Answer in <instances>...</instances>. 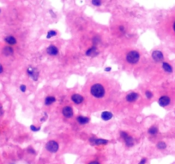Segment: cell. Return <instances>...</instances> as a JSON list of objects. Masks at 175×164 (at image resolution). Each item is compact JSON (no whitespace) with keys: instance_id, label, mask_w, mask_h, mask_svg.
<instances>
[{"instance_id":"obj_24","label":"cell","mask_w":175,"mask_h":164,"mask_svg":"<svg viewBox=\"0 0 175 164\" xmlns=\"http://www.w3.org/2000/svg\"><path fill=\"white\" fill-rule=\"evenodd\" d=\"M101 4L102 3H101V1H100V0H92V4L95 5V6L99 7V6H101Z\"/></svg>"},{"instance_id":"obj_35","label":"cell","mask_w":175,"mask_h":164,"mask_svg":"<svg viewBox=\"0 0 175 164\" xmlns=\"http://www.w3.org/2000/svg\"><path fill=\"white\" fill-rule=\"evenodd\" d=\"M0 11H1V10H0Z\"/></svg>"},{"instance_id":"obj_16","label":"cell","mask_w":175,"mask_h":164,"mask_svg":"<svg viewBox=\"0 0 175 164\" xmlns=\"http://www.w3.org/2000/svg\"><path fill=\"white\" fill-rule=\"evenodd\" d=\"M77 122L81 125H85L88 124V122H89V119L88 117L82 116V115H79V116L77 117Z\"/></svg>"},{"instance_id":"obj_8","label":"cell","mask_w":175,"mask_h":164,"mask_svg":"<svg viewBox=\"0 0 175 164\" xmlns=\"http://www.w3.org/2000/svg\"><path fill=\"white\" fill-rule=\"evenodd\" d=\"M152 58L155 62H162L164 59L163 53L160 50H155L152 52Z\"/></svg>"},{"instance_id":"obj_11","label":"cell","mask_w":175,"mask_h":164,"mask_svg":"<svg viewBox=\"0 0 175 164\" xmlns=\"http://www.w3.org/2000/svg\"><path fill=\"white\" fill-rule=\"evenodd\" d=\"M85 54L88 56H95L99 54V50L97 48H96V46H92L86 50Z\"/></svg>"},{"instance_id":"obj_32","label":"cell","mask_w":175,"mask_h":164,"mask_svg":"<svg viewBox=\"0 0 175 164\" xmlns=\"http://www.w3.org/2000/svg\"><path fill=\"white\" fill-rule=\"evenodd\" d=\"M111 70H112V68H110V67H107V68H105V71H106V72H109Z\"/></svg>"},{"instance_id":"obj_20","label":"cell","mask_w":175,"mask_h":164,"mask_svg":"<svg viewBox=\"0 0 175 164\" xmlns=\"http://www.w3.org/2000/svg\"><path fill=\"white\" fill-rule=\"evenodd\" d=\"M148 133H149L150 135H155V134L158 133V127H155V126H153V127H151L148 130Z\"/></svg>"},{"instance_id":"obj_33","label":"cell","mask_w":175,"mask_h":164,"mask_svg":"<svg viewBox=\"0 0 175 164\" xmlns=\"http://www.w3.org/2000/svg\"><path fill=\"white\" fill-rule=\"evenodd\" d=\"M3 115V108H2V106L0 105V115Z\"/></svg>"},{"instance_id":"obj_7","label":"cell","mask_w":175,"mask_h":164,"mask_svg":"<svg viewBox=\"0 0 175 164\" xmlns=\"http://www.w3.org/2000/svg\"><path fill=\"white\" fill-rule=\"evenodd\" d=\"M62 114L64 117L66 118H71L74 115V112H73V109L71 106H65L63 108V110H62Z\"/></svg>"},{"instance_id":"obj_22","label":"cell","mask_w":175,"mask_h":164,"mask_svg":"<svg viewBox=\"0 0 175 164\" xmlns=\"http://www.w3.org/2000/svg\"><path fill=\"white\" fill-rule=\"evenodd\" d=\"M56 35H57V32L53 30H50L47 34V39H51L52 37H54Z\"/></svg>"},{"instance_id":"obj_28","label":"cell","mask_w":175,"mask_h":164,"mask_svg":"<svg viewBox=\"0 0 175 164\" xmlns=\"http://www.w3.org/2000/svg\"><path fill=\"white\" fill-rule=\"evenodd\" d=\"M146 162H147V158L146 157H143L141 161H140L138 164H146Z\"/></svg>"},{"instance_id":"obj_9","label":"cell","mask_w":175,"mask_h":164,"mask_svg":"<svg viewBox=\"0 0 175 164\" xmlns=\"http://www.w3.org/2000/svg\"><path fill=\"white\" fill-rule=\"evenodd\" d=\"M158 103H159V105L161 107H166L169 103H170V98L168 96L161 97L158 100Z\"/></svg>"},{"instance_id":"obj_30","label":"cell","mask_w":175,"mask_h":164,"mask_svg":"<svg viewBox=\"0 0 175 164\" xmlns=\"http://www.w3.org/2000/svg\"><path fill=\"white\" fill-rule=\"evenodd\" d=\"M28 152L29 153H33V154H35V151H34V150L32 149V148H29V149H28Z\"/></svg>"},{"instance_id":"obj_5","label":"cell","mask_w":175,"mask_h":164,"mask_svg":"<svg viewBox=\"0 0 175 164\" xmlns=\"http://www.w3.org/2000/svg\"><path fill=\"white\" fill-rule=\"evenodd\" d=\"M89 142L92 144H95V145H104V144H108V140H106V139H96L95 137H91L89 139Z\"/></svg>"},{"instance_id":"obj_27","label":"cell","mask_w":175,"mask_h":164,"mask_svg":"<svg viewBox=\"0 0 175 164\" xmlns=\"http://www.w3.org/2000/svg\"><path fill=\"white\" fill-rule=\"evenodd\" d=\"M20 91H21V92H25V91H27V87L25 85H20Z\"/></svg>"},{"instance_id":"obj_23","label":"cell","mask_w":175,"mask_h":164,"mask_svg":"<svg viewBox=\"0 0 175 164\" xmlns=\"http://www.w3.org/2000/svg\"><path fill=\"white\" fill-rule=\"evenodd\" d=\"M100 41H101V38H100V36L95 35V37L93 38V43H94V45H95V46L97 44H99Z\"/></svg>"},{"instance_id":"obj_29","label":"cell","mask_w":175,"mask_h":164,"mask_svg":"<svg viewBox=\"0 0 175 164\" xmlns=\"http://www.w3.org/2000/svg\"><path fill=\"white\" fill-rule=\"evenodd\" d=\"M88 164H101V162H98V161H93V162H90Z\"/></svg>"},{"instance_id":"obj_19","label":"cell","mask_w":175,"mask_h":164,"mask_svg":"<svg viewBox=\"0 0 175 164\" xmlns=\"http://www.w3.org/2000/svg\"><path fill=\"white\" fill-rule=\"evenodd\" d=\"M162 68L164 69V71L166 72V73H172V72H173V67H172L169 63H165V62L162 63Z\"/></svg>"},{"instance_id":"obj_18","label":"cell","mask_w":175,"mask_h":164,"mask_svg":"<svg viewBox=\"0 0 175 164\" xmlns=\"http://www.w3.org/2000/svg\"><path fill=\"white\" fill-rule=\"evenodd\" d=\"M55 101H56V98L54 96H47V98H45V104L49 106L53 103H55Z\"/></svg>"},{"instance_id":"obj_1","label":"cell","mask_w":175,"mask_h":164,"mask_svg":"<svg viewBox=\"0 0 175 164\" xmlns=\"http://www.w3.org/2000/svg\"><path fill=\"white\" fill-rule=\"evenodd\" d=\"M105 88L100 83H96L94 84L90 88V93L93 97H95V98H103L105 95Z\"/></svg>"},{"instance_id":"obj_13","label":"cell","mask_w":175,"mask_h":164,"mask_svg":"<svg viewBox=\"0 0 175 164\" xmlns=\"http://www.w3.org/2000/svg\"><path fill=\"white\" fill-rule=\"evenodd\" d=\"M71 100L76 104H80L83 102V97L80 94H73L71 96Z\"/></svg>"},{"instance_id":"obj_21","label":"cell","mask_w":175,"mask_h":164,"mask_svg":"<svg viewBox=\"0 0 175 164\" xmlns=\"http://www.w3.org/2000/svg\"><path fill=\"white\" fill-rule=\"evenodd\" d=\"M156 147H157V149L159 150H165L166 148V143H164V142H159L156 144Z\"/></svg>"},{"instance_id":"obj_12","label":"cell","mask_w":175,"mask_h":164,"mask_svg":"<svg viewBox=\"0 0 175 164\" xmlns=\"http://www.w3.org/2000/svg\"><path fill=\"white\" fill-rule=\"evenodd\" d=\"M138 98H139V94L136 93V92L129 93L128 95L126 96V101L130 102V103H132V102L136 101Z\"/></svg>"},{"instance_id":"obj_15","label":"cell","mask_w":175,"mask_h":164,"mask_svg":"<svg viewBox=\"0 0 175 164\" xmlns=\"http://www.w3.org/2000/svg\"><path fill=\"white\" fill-rule=\"evenodd\" d=\"M4 41L6 42L8 45H16L17 43V39H16L15 37L11 36V35H9V36L5 37Z\"/></svg>"},{"instance_id":"obj_34","label":"cell","mask_w":175,"mask_h":164,"mask_svg":"<svg viewBox=\"0 0 175 164\" xmlns=\"http://www.w3.org/2000/svg\"><path fill=\"white\" fill-rule=\"evenodd\" d=\"M173 30H174V32H175V22L173 23Z\"/></svg>"},{"instance_id":"obj_6","label":"cell","mask_w":175,"mask_h":164,"mask_svg":"<svg viewBox=\"0 0 175 164\" xmlns=\"http://www.w3.org/2000/svg\"><path fill=\"white\" fill-rule=\"evenodd\" d=\"M27 73H28V74L32 78V79H33V80H34V81H37V80H38L39 72L36 70V68L29 67V68L27 69Z\"/></svg>"},{"instance_id":"obj_25","label":"cell","mask_w":175,"mask_h":164,"mask_svg":"<svg viewBox=\"0 0 175 164\" xmlns=\"http://www.w3.org/2000/svg\"><path fill=\"white\" fill-rule=\"evenodd\" d=\"M145 96H146V98L148 99H150L153 98V93L150 91H145Z\"/></svg>"},{"instance_id":"obj_2","label":"cell","mask_w":175,"mask_h":164,"mask_svg":"<svg viewBox=\"0 0 175 164\" xmlns=\"http://www.w3.org/2000/svg\"><path fill=\"white\" fill-rule=\"evenodd\" d=\"M140 59V54L136 50H131L126 55V61L131 64H136Z\"/></svg>"},{"instance_id":"obj_4","label":"cell","mask_w":175,"mask_h":164,"mask_svg":"<svg viewBox=\"0 0 175 164\" xmlns=\"http://www.w3.org/2000/svg\"><path fill=\"white\" fill-rule=\"evenodd\" d=\"M120 136H121V138L124 139V141H125L126 146L131 147V146L134 145V139H133V138L131 135H129V134L126 133V132L121 131L120 132Z\"/></svg>"},{"instance_id":"obj_31","label":"cell","mask_w":175,"mask_h":164,"mask_svg":"<svg viewBox=\"0 0 175 164\" xmlns=\"http://www.w3.org/2000/svg\"><path fill=\"white\" fill-rule=\"evenodd\" d=\"M3 72H4V68H3V66H2V64L0 63V74H2Z\"/></svg>"},{"instance_id":"obj_26","label":"cell","mask_w":175,"mask_h":164,"mask_svg":"<svg viewBox=\"0 0 175 164\" xmlns=\"http://www.w3.org/2000/svg\"><path fill=\"white\" fill-rule=\"evenodd\" d=\"M30 129L32 131H34V132H37V131H39L40 129V127H35L34 125H31L30 126Z\"/></svg>"},{"instance_id":"obj_14","label":"cell","mask_w":175,"mask_h":164,"mask_svg":"<svg viewBox=\"0 0 175 164\" xmlns=\"http://www.w3.org/2000/svg\"><path fill=\"white\" fill-rule=\"evenodd\" d=\"M112 116H113V115H112V113L109 112V111H104V112H102L101 113V119L103 120H105V122L110 120L112 118Z\"/></svg>"},{"instance_id":"obj_10","label":"cell","mask_w":175,"mask_h":164,"mask_svg":"<svg viewBox=\"0 0 175 164\" xmlns=\"http://www.w3.org/2000/svg\"><path fill=\"white\" fill-rule=\"evenodd\" d=\"M47 54H49L50 56H57L58 54V49L57 46L55 45H49L47 49Z\"/></svg>"},{"instance_id":"obj_3","label":"cell","mask_w":175,"mask_h":164,"mask_svg":"<svg viewBox=\"0 0 175 164\" xmlns=\"http://www.w3.org/2000/svg\"><path fill=\"white\" fill-rule=\"evenodd\" d=\"M59 149L58 144L54 140H50L45 144V150L51 153H56L58 152Z\"/></svg>"},{"instance_id":"obj_17","label":"cell","mask_w":175,"mask_h":164,"mask_svg":"<svg viewBox=\"0 0 175 164\" xmlns=\"http://www.w3.org/2000/svg\"><path fill=\"white\" fill-rule=\"evenodd\" d=\"M3 53H4V56H9L13 55L14 50H13V48L10 46H5V47H4V49H3Z\"/></svg>"}]
</instances>
